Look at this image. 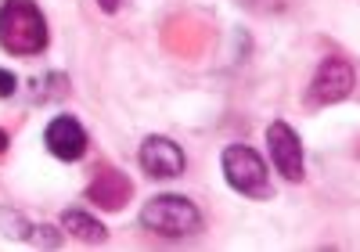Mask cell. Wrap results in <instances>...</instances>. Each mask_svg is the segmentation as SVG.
<instances>
[{"instance_id":"1","label":"cell","mask_w":360,"mask_h":252,"mask_svg":"<svg viewBox=\"0 0 360 252\" xmlns=\"http://www.w3.org/2000/svg\"><path fill=\"white\" fill-rule=\"evenodd\" d=\"M51 29L37 0H4L0 4V47L11 58H37L47 51Z\"/></svg>"},{"instance_id":"2","label":"cell","mask_w":360,"mask_h":252,"mask_svg":"<svg viewBox=\"0 0 360 252\" xmlns=\"http://www.w3.org/2000/svg\"><path fill=\"white\" fill-rule=\"evenodd\" d=\"M141 227L159 238H191L202 231V213L184 195H155L141 209Z\"/></svg>"},{"instance_id":"3","label":"cell","mask_w":360,"mask_h":252,"mask_svg":"<svg viewBox=\"0 0 360 252\" xmlns=\"http://www.w3.org/2000/svg\"><path fill=\"white\" fill-rule=\"evenodd\" d=\"M220 170H224V180L231 191L245 195V199H270L274 187H270V177H266V163L263 155L252 151L249 144H227L224 155H220Z\"/></svg>"},{"instance_id":"4","label":"cell","mask_w":360,"mask_h":252,"mask_svg":"<svg viewBox=\"0 0 360 252\" xmlns=\"http://www.w3.org/2000/svg\"><path fill=\"white\" fill-rule=\"evenodd\" d=\"M353 87H356V73H353V65L346 58H339V54H328L321 65H317V73H314V80H310V87H307V108H328V105H339V101H346L349 94H353Z\"/></svg>"},{"instance_id":"5","label":"cell","mask_w":360,"mask_h":252,"mask_svg":"<svg viewBox=\"0 0 360 252\" xmlns=\"http://www.w3.org/2000/svg\"><path fill=\"white\" fill-rule=\"evenodd\" d=\"M266 155L270 163H274V170L285 177V180H303L307 177V159H303V141H299V134L292 130V126L285 119H274L266 126Z\"/></svg>"},{"instance_id":"6","label":"cell","mask_w":360,"mask_h":252,"mask_svg":"<svg viewBox=\"0 0 360 252\" xmlns=\"http://www.w3.org/2000/svg\"><path fill=\"white\" fill-rule=\"evenodd\" d=\"M137 163H141V170H144L148 177H155V180H173V177L184 173V166H188L180 144L169 141V137H162V134H152V137L141 141Z\"/></svg>"},{"instance_id":"7","label":"cell","mask_w":360,"mask_h":252,"mask_svg":"<svg viewBox=\"0 0 360 252\" xmlns=\"http://www.w3.org/2000/svg\"><path fill=\"white\" fill-rule=\"evenodd\" d=\"M44 144L47 151L54 155V159H62V163H79L83 155H86V130H83V122L76 115H54L47 122V130H44Z\"/></svg>"},{"instance_id":"8","label":"cell","mask_w":360,"mask_h":252,"mask_svg":"<svg viewBox=\"0 0 360 252\" xmlns=\"http://www.w3.org/2000/svg\"><path fill=\"white\" fill-rule=\"evenodd\" d=\"M134 199V184L127 173H119L112 166H98L94 180L86 184V202H94L98 209L105 213H119V209H127Z\"/></svg>"},{"instance_id":"9","label":"cell","mask_w":360,"mask_h":252,"mask_svg":"<svg viewBox=\"0 0 360 252\" xmlns=\"http://www.w3.org/2000/svg\"><path fill=\"white\" fill-rule=\"evenodd\" d=\"M62 231L72 234V238L83 241V245H105V241H108L105 224H101V220H94L86 209H65V213H62Z\"/></svg>"},{"instance_id":"10","label":"cell","mask_w":360,"mask_h":252,"mask_svg":"<svg viewBox=\"0 0 360 252\" xmlns=\"http://www.w3.org/2000/svg\"><path fill=\"white\" fill-rule=\"evenodd\" d=\"M69 94V80L62 73H47L40 80H33V101H54Z\"/></svg>"},{"instance_id":"11","label":"cell","mask_w":360,"mask_h":252,"mask_svg":"<svg viewBox=\"0 0 360 252\" xmlns=\"http://www.w3.org/2000/svg\"><path fill=\"white\" fill-rule=\"evenodd\" d=\"M238 4L252 15H281L288 8V0H238Z\"/></svg>"},{"instance_id":"12","label":"cell","mask_w":360,"mask_h":252,"mask_svg":"<svg viewBox=\"0 0 360 252\" xmlns=\"http://www.w3.org/2000/svg\"><path fill=\"white\" fill-rule=\"evenodd\" d=\"M15 90H18V80H15V73L0 69V98H15Z\"/></svg>"},{"instance_id":"13","label":"cell","mask_w":360,"mask_h":252,"mask_svg":"<svg viewBox=\"0 0 360 252\" xmlns=\"http://www.w3.org/2000/svg\"><path fill=\"white\" fill-rule=\"evenodd\" d=\"M98 8H101L105 15H115L119 8H123V0H98Z\"/></svg>"},{"instance_id":"14","label":"cell","mask_w":360,"mask_h":252,"mask_svg":"<svg viewBox=\"0 0 360 252\" xmlns=\"http://www.w3.org/2000/svg\"><path fill=\"white\" fill-rule=\"evenodd\" d=\"M8 144H11V137H8V130H0V155L8 151Z\"/></svg>"}]
</instances>
